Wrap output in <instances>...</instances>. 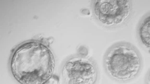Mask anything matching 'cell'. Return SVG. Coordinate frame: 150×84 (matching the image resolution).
<instances>
[{
  "label": "cell",
  "instance_id": "6da1fadb",
  "mask_svg": "<svg viewBox=\"0 0 150 84\" xmlns=\"http://www.w3.org/2000/svg\"><path fill=\"white\" fill-rule=\"evenodd\" d=\"M9 66L13 76L19 83L45 84L53 76L55 61L51 49L45 43L29 40L13 49Z\"/></svg>",
  "mask_w": 150,
  "mask_h": 84
},
{
  "label": "cell",
  "instance_id": "7a4b0ae2",
  "mask_svg": "<svg viewBox=\"0 0 150 84\" xmlns=\"http://www.w3.org/2000/svg\"><path fill=\"white\" fill-rule=\"evenodd\" d=\"M107 74L115 80L128 82L140 74L143 61L138 49L130 43H116L110 46L104 57Z\"/></svg>",
  "mask_w": 150,
  "mask_h": 84
},
{
  "label": "cell",
  "instance_id": "3957f363",
  "mask_svg": "<svg viewBox=\"0 0 150 84\" xmlns=\"http://www.w3.org/2000/svg\"><path fill=\"white\" fill-rule=\"evenodd\" d=\"M92 6L94 18L106 29L124 27L134 14L133 3L130 0H96L92 2Z\"/></svg>",
  "mask_w": 150,
  "mask_h": 84
},
{
  "label": "cell",
  "instance_id": "277c9868",
  "mask_svg": "<svg viewBox=\"0 0 150 84\" xmlns=\"http://www.w3.org/2000/svg\"><path fill=\"white\" fill-rule=\"evenodd\" d=\"M61 76L65 84H93L98 77V70L93 59L79 54L71 56L64 62Z\"/></svg>",
  "mask_w": 150,
  "mask_h": 84
},
{
  "label": "cell",
  "instance_id": "5b68a950",
  "mask_svg": "<svg viewBox=\"0 0 150 84\" xmlns=\"http://www.w3.org/2000/svg\"><path fill=\"white\" fill-rule=\"evenodd\" d=\"M137 34L141 44L149 51L150 48V15L149 12L142 18L139 23Z\"/></svg>",
  "mask_w": 150,
  "mask_h": 84
}]
</instances>
